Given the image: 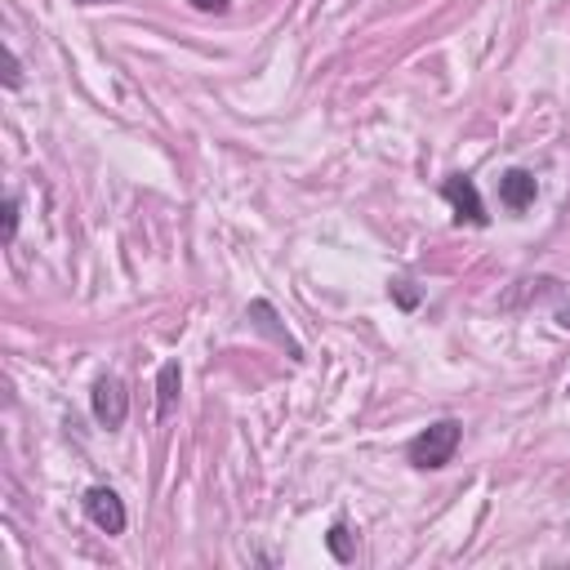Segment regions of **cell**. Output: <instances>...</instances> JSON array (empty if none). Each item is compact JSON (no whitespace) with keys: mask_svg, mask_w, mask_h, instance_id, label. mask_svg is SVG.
<instances>
[{"mask_svg":"<svg viewBox=\"0 0 570 570\" xmlns=\"http://www.w3.org/2000/svg\"><path fill=\"white\" fill-rule=\"evenodd\" d=\"M566 392H570V383H566Z\"/></svg>","mask_w":570,"mask_h":570,"instance_id":"obj_14","label":"cell"},{"mask_svg":"<svg viewBox=\"0 0 570 570\" xmlns=\"http://www.w3.org/2000/svg\"><path fill=\"white\" fill-rule=\"evenodd\" d=\"M459 436H463V428H459L454 419H441V423L423 428V432L405 445V454H410L414 468H445V463L454 459V450H459Z\"/></svg>","mask_w":570,"mask_h":570,"instance_id":"obj_1","label":"cell"},{"mask_svg":"<svg viewBox=\"0 0 570 570\" xmlns=\"http://www.w3.org/2000/svg\"><path fill=\"white\" fill-rule=\"evenodd\" d=\"M441 191H445V200L454 205V218H459V223L468 218V223H476V227H481V223L490 218V214H485V205H481V191H476V183H472V178L454 174V178H445V187H441Z\"/></svg>","mask_w":570,"mask_h":570,"instance_id":"obj_4","label":"cell"},{"mask_svg":"<svg viewBox=\"0 0 570 570\" xmlns=\"http://www.w3.org/2000/svg\"><path fill=\"white\" fill-rule=\"evenodd\" d=\"M249 316H258V321H272V307H267V303H254V307H249ZM276 338H281V343H285V347H289V352L298 356V347H294V343H289V338H285L281 330H276Z\"/></svg>","mask_w":570,"mask_h":570,"instance_id":"obj_10","label":"cell"},{"mask_svg":"<svg viewBox=\"0 0 570 570\" xmlns=\"http://www.w3.org/2000/svg\"><path fill=\"white\" fill-rule=\"evenodd\" d=\"M178 383H183L178 361H165L160 374H156V414H160V419L174 410V401H178Z\"/></svg>","mask_w":570,"mask_h":570,"instance_id":"obj_6","label":"cell"},{"mask_svg":"<svg viewBox=\"0 0 570 570\" xmlns=\"http://www.w3.org/2000/svg\"><path fill=\"white\" fill-rule=\"evenodd\" d=\"M85 4H98V0H85Z\"/></svg>","mask_w":570,"mask_h":570,"instance_id":"obj_13","label":"cell"},{"mask_svg":"<svg viewBox=\"0 0 570 570\" xmlns=\"http://www.w3.org/2000/svg\"><path fill=\"white\" fill-rule=\"evenodd\" d=\"M4 62H9V71H4V85H9V89H18V85H22V67H18V53H13V49H4Z\"/></svg>","mask_w":570,"mask_h":570,"instance_id":"obj_9","label":"cell"},{"mask_svg":"<svg viewBox=\"0 0 570 570\" xmlns=\"http://www.w3.org/2000/svg\"><path fill=\"white\" fill-rule=\"evenodd\" d=\"M557 321H561V325L570 330V307H561V312H557Z\"/></svg>","mask_w":570,"mask_h":570,"instance_id":"obj_12","label":"cell"},{"mask_svg":"<svg viewBox=\"0 0 570 570\" xmlns=\"http://www.w3.org/2000/svg\"><path fill=\"white\" fill-rule=\"evenodd\" d=\"M89 405H94V419L111 432V428H120L125 423V414H129V396H125V383L120 379H111V374H102L98 383H94V392H89Z\"/></svg>","mask_w":570,"mask_h":570,"instance_id":"obj_2","label":"cell"},{"mask_svg":"<svg viewBox=\"0 0 570 570\" xmlns=\"http://www.w3.org/2000/svg\"><path fill=\"white\" fill-rule=\"evenodd\" d=\"M325 543H330V552H334L338 561H352V543H347V525H343V521H334V525H330Z\"/></svg>","mask_w":570,"mask_h":570,"instance_id":"obj_7","label":"cell"},{"mask_svg":"<svg viewBox=\"0 0 570 570\" xmlns=\"http://www.w3.org/2000/svg\"><path fill=\"white\" fill-rule=\"evenodd\" d=\"M187 4H191V9H200V13H223L232 0H187Z\"/></svg>","mask_w":570,"mask_h":570,"instance_id":"obj_11","label":"cell"},{"mask_svg":"<svg viewBox=\"0 0 570 570\" xmlns=\"http://www.w3.org/2000/svg\"><path fill=\"white\" fill-rule=\"evenodd\" d=\"M18 236V196H4V245H13Z\"/></svg>","mask_w":570,"mask_h":570,"instance_id":"obj_8","label":"cell"},{"mask_svg":"<svg viewBox=\"0 0 570 570\" xmlns=\"http://www.w3.org/2000/svg\"><path fill=\"white\" fill-rule=\"evenodd\" d=\"M534 174H525V169H508L503 178H499V200L512 209V214H521V209H530L534 205Z\"/></svg>","mask_w":570,"mask_h":570,"instance_id":"obj_5","label":"cell"},{"mask_svg":"<svg viewBox=\"0 0 570 570\" xmlns=\"http://www.w3.org/2000/svg\"><path fill=\"white\" fill-rule=\"evenodd\" d=\"M85 512H89V521H94L102 534H120V530H125V503H120V494L107 490V485L85 490Z\"/></svg>","mask_w":570,"mask_h":570,"instance_id":"obj_3","label":"cell"}]
</instances>
